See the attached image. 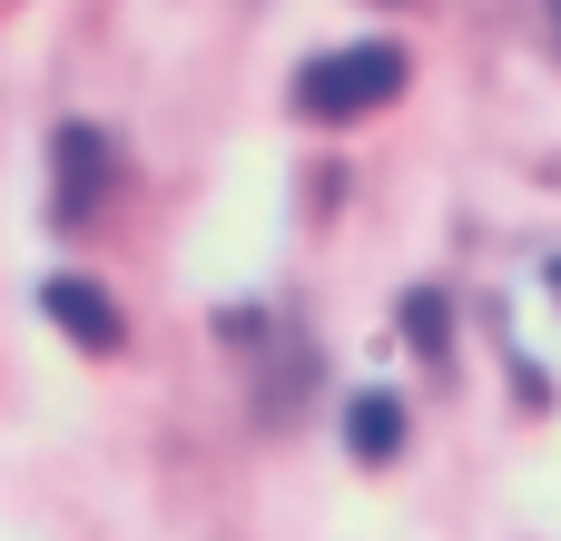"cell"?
I'll return each mask as SVG.
<instances>
[{
  "label": "cell",
  "mask_w": 561,
  "mask_h": 541,
  "mask_svg": "<svg viewBox=\"0 0 561 541\" xmlns=\"http://www.w3.org/2000/svg\"><path fill=\"white\" fill-rule=\"evenodd\" d=\"M542 286H552V296H561V256H552V276H542Z\"/></svg>",
  "instance_id": "8992f818"
},
{
  "label": "cell",
  "mask_w": 561,
  "mask_h": 541,
  "mask_svg": "<svg viewBox=\"0 0 561 541\" xmlns=\"http://www.w3.org/2000/svg\"><path fill=\"white\" fill-rule=\"evenodd\" d=\"M404 434H414V414H404L385 384L345 404V444H355V463H394V453H404Z\"/></svg>",
  "instance_id": "277c9868"
},
{
  "label": "cell",
  "mask_w": 561,
  "mask_h": 541,
  "mask_svg": "<svg viewBox=\"0 0 561 541\" xmlns=\"http://www.w3.org/2000/svg\"><path fill=\"white\" fill-rule=\"evenodd\" d=\"M99 197H108V128L69 118V128L49 138V217L79 227V217H99Z\"/></svg>",
  "instance_id": "7a4b0ae2"
},
{
  "label": "cell",
  "mask_w": 561,
  "mask_h": 541,
  "mask_svg": "<svg viewBox=\"0 0 561 541\" xmlns=\"http://www.w3.org/2000/svg\"><path fill=\"white\" fill-rule=\"evenodd\" d=\"M552 39H561V10H552Z\"/></svg>",
  "instance_id": "52a82bcc"
},
{
  "label": "cell",
  "mask_w": 561,
  "mask_h": 541,
  "mask_svg": "<svg viewBox=\"0 0 561 541\" xmlns=\"http://www.w3.org/2000/svg\"><path fill=\"white\" fill-rule=\"evenodd\" d=\"M394 89H404V49L394 39H345V49H325V59L296 69V108L306 118H365Z\"/></svg>",
  "instance_id": "6da1fadb"
},
{
  "label": "cell",
  "mask_w": 561,
  "mask_h": 541,
  "mask_svg": "<svg viewBox=\"0 0 561 541\" xmlns=\"http://www.w3.org/2000/svg\"><path fill=\"white\" fill-rule=\"evenodd\" d=\"M39 315H49L59 335H79L89 355H118V345H128V315L108 306L99 276H39Z\"/></svg>",
  "instance_id": "3957f363"
},
{
  "label": "cell",
  "mask_w": 561,
  "mask_h": 541,
  "mask_svg": "<svg viewBox=\"0 0 561 541\" xmlns=\"http://www.w3.org/2000/svg\"><path fill=\"white\" fill-rule=\"evenodd\" d=\"M404 325H414V345H424V355H444V296H414V306H404Z\"/></svg>",
  "instance_id": "5b68a950"
}]
</instances>
